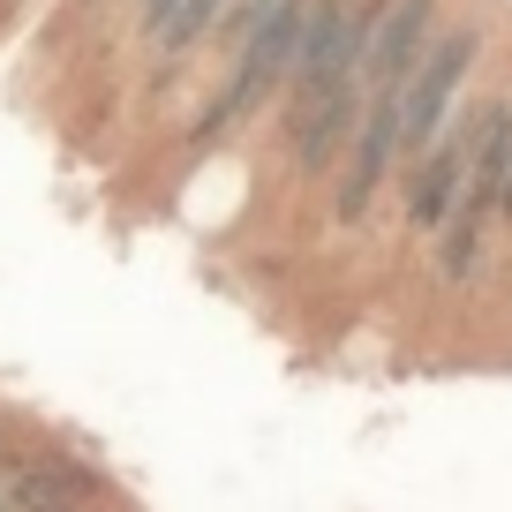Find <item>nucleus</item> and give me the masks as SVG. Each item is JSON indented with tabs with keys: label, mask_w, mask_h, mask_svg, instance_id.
<instances>
[{
	"label": "nucleus",
	"mask_w": 512,
	"mask_h": 512,
	"mask_svg": "<svg viewBox=\"0 0 512 512\" xmlns=\"http://www.w3.org/2000/svg\"><path fill=\"white\" fill-rule=\"evenodd\" d=\"M482 53H490V31H482V23H445V31L430 38V53L407 68V83H400V166L422 159L452 128V113L475 98Z\"/></svg>",
	"instance_id": "1"
},
{
	"label": "nucleus",
	"mask_w": 512,
	"mask_h": 512,
	"mask_svg": "<svg viewBox=\"0 0 512 512\" xmlns=\"http://www.w3.org/2000/svg\"><path fill=\"white\" fill-rule=\"evenodd\" d=\"M226 8H234V0H166L159 16L136 31L144 38V61H151V98H166L181 83V68L211 46V31H219Z\"/></svg>",
	"instance_id": "2"
},
{
	"label": "nucleus",
	"mask_w": 512,
	"mask_h": 512,
	"mask_svg": "<svg viewBox=\"0 0 512 512\" xmlns=\"http://www.w3.org/2000/svg\"><path fill=\"white\" fill-rule=\"evenodd\" d=\"M113 8H121V16H136V31H144V23H151V16H159L166 0H113Z\"/></svg>",
	"instance_id": "3"
},
{
	"label": "nucleus",
	"mask_w": 512,
	"mask_h": 512,
	"mask_svg": "<svg viewBox=\"0 0 512 512\" xmlns=\"http://www.w3.org/2000/svg\"><path fill=\"white\" fill-rule=\"evenodd\" d=\"M16 452H23V445H16V437H8V422H0V475L16 467Z\"/></svg>",
	"instance_id": "4"
},
{
	"label": "nucleus",
	"mask_w": 512,
	"mask_h": 512,
	"mask_svg": "<svg viewBox=\"0 0 512 512\" xmlns=\"http://www.w3.org/2000/svg\"><path fill=\"white\" fill-rule=\"evenodd\" d=\"M0 512H16V505H8V490H0Z\"/></svg>",
	"instance_id": "5"
},
{
	"label": "nucleus",
	"mask_w": 512,
	"mask_h": 512,
	"mask_svg": "<svg viewBox=\"0 0 512 512\" xmlns=\"http://www.w3.org/2000/svg\"><path fill=\"white\" fill-rule=\"evenodd\" d=\"M83 8H91V0H83Z\"/></svg>",
	"instance_id": "6"
}]
</instances>
